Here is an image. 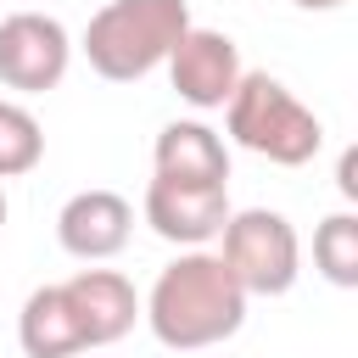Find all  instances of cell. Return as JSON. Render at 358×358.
<instances>
[{"label":"cell","instance_id":"cell-5","mask_svg":"<svg viewBox=\"0 0 358 358\" xmlns=\"http://www.w3.org/2000/svg\"><path fill=\"white\" fill-rule=\"evenodd\" d=\"M73 39L56 17L45 11H11L0 22V84L22 95H45L67 78Z\"/></svg>","mask_w":358,"mask_h":358},{"label":"cell","instance_id":"cell-7","mask_svg":"<svg viewBox=\"0 0 358 358\" xmlns=\"http://www.w3.org/2000/svg\"><path fill=\"white\" fill-rule=\"evenodd\" d=\"M145 224L185 246V252H201L207 241H218V229L229 224V190L224 185H179V179H151L145 185Z\"/></svg>","mask_w":358,"mask_h":358},{"label":"cell","instance_id":"cell-6","mask_svg":"<svg viewBox=\"0 0 358 358\" xmlns=\"http://www.w3.org/2000/svg\"><path fill=\"white\" fill-rule=\"evenodd\" d=\"M168 84H173V95L185 101V106H196V112H218L229 95H235V84H241V45L224 34V28H185L179 34V45L168 50Z\"/></svg>","mask_w":358,"mask_h":358},{"label":"cell","instance_id":"cell-4","mask_svg":"<svg viewBox=\"0 0 358 358\" xmlns=\"http://www.w3.org/2000/svg\"><path fill=\"white\" fill-rule=\"evenodd\" d=\"M218 263L235 274V285L246 296H285L302 274V241L291 229L285 213L274 207H246L229 213V224L218 229Z\"/></svg>","mask_w":358,"mask_h":358},{"label":"cell","instance_id":"cell-1","mask_svg":"<svg viewBox=\"0 0 358 358\" xmlns=\"http://www.w3.org/2000/svg\"><path fill=\"white\" fill-rule=\"evenodd\" d=\"M246 302L252 296L235 285V274L218 263V252L201 246V252H179L157 274V285L140 302V313H145V324H151V336L162 347L201 352V347L229 341L246 324Z\"/></svg>","mask_w":358,"mask_h":358},{"label":"cell","instance_id":"cell-8","mask_svg":"<svg viewBox=\"0 0 358 358\" xmlns=\"http://www.w3.org/2000/svg\"><path fill=\"white\" fill-rule=\"evenodd\" d=\"M129 235H134V207H129V196H117V190H106V185H90V190L67 196L62 213H56V241H62V252L78 257V263H106V257H117V252L129 246Z\"/></svg>","mask_w":358,"mask_h":358},{"label":"cell","instance_id":"cell-3","mask_svg":"<svg viewBox=\"0 0 358 358\" xmlns=\"http://www.w3.org/2000/svg\"><path fill=\"white\" fill-rule=\"evenodd\" d=\"M229 140L274 168H302L324 145V123L274 78V73H241L235 95L224 101Z\"/></svg>","mask_w":358,"mask_h":358},{"label":"cell","instance_id":"cell-11","mask_svg":"<svg viewBox=\"0 0 358 358\" xmlns=\"http://www.w3.org/2000/svg\"><path fill=\"white\" fill-rule=\"evenodd\" d=\"M17 347L28 358H78L84 352V336H78V319H73L62 285L28 291V302L17 313Z\"/></svg>","mask_w":358,"mask_h":358},{"label":"cell","instance_id":"cell-15","mask_svg":"<svg viewBox=\"0 0 358 358\" xmlns=\"http://www.w3.org/2000/svg\"><path fill=\"white\" fill-rule=\"evenodd\" d=\"M291 6H302V11H336V6H347V0H291Z\"/></svg>","mask_w":358,"mask_h":358},{"label":"cell","instance_id":"cell-2","mask_svg":"<svg viewBox=\"0 0 358 358\" xmlns=\"http://www.w3.org/2000/svg\"><path fill=\"white\" fill-rule=\"evenodd\" d=\"M190 28L185 0H106L84 28V62L106 84H140Z\"/></svg>","mask_w":358,"mask_h":358},{"label":"cell","instance_id":"cell-10","mask_svg":"<svg viewBox=\"0 0 358 358\" xmlns=\"http://www.w3.org/2000/svg\"><path fill=\"white\" fill-rule=\"evenodd\" d=\"M157 179H179V185H224L229 190V145L224 134H213L196 117H173L162 123L157 145H151Z\"/></svg>","mask_w":358,"mask_h":358},{"label":"cell","instance_id":"cell-14","mask_svg":"<svg viewBox=\"0 0 358 358\" xmlns=\"http://www.w3.org/2000/svg\"><path fill=\"white\" fill-rule=\"evenodd\" d=\"M352 173H358V151H341V168H336V179H341V196H347V201L358 196V179H352Z\"/></svg>","mask_w":358,"mask_h":358},{"label":"cell","instance_id":"cell-12","mask_svg":"<svg viewBox=\"0 0 358 358\" xmlns=\"http://www.w3.org/2000/svg\"><path fill=\"white\" fill-rule=\"evenodd\" d=\"M313 268L330 285H341V291L358 285V213L341 207V213L319 218V229H313Z\"/></svg>","mask_w":358,"mask_h":358},{"label":"cell","instance_id":"cell-9","mask_svg":"<svg viewBox=\"0 0 358 358\" xmlns=\"http://www.w3.org/2000/svg\"><path fill=\"white\" fill-rule=\"evenodd\" d=\"M62 296L78 319V336H84V352L90 347H112L134 330L140 319V296H134V280L117 274V268H78L73 280H62Z\"/></svg>","mask_w":358,"mask_h":358},{"label":"cell","instance_id":"cell-16","mask_svg":"<svg viewBox=\"0 0 358 358\" xmlns=\"http://www.w3.org/2000/svg\"><path fill=\"white\" fill-rule=\"evenodd\" d=\"M6 213H11V201H6V190H0V229H6Z\"/></svg>","mask_w":358,"mask_h":358},{"label":"cell","instance_id":"cell-13","mask_svg":"<svg viewBox=\"0 0 358 358\" xmlns=\"http://www.w3.org/2000/svg\"><path fill=\"white\" fill-rule=\"evenodd\" d=\"M45 157V129L28 106L17 101H0V179H17V173H34Z\"/></svg>","mask_w":358,"mask_h":358}]
</instances>
